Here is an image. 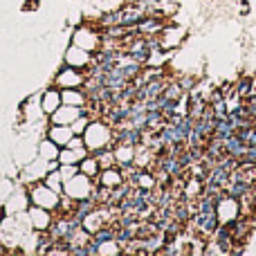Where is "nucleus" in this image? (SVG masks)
<instances>
[{"label":"nucleus","instance_id":"nucleus-1","mask_svg":"<svg viewBox=\"0 0 256 256\" xmlns=\"http://www.w3.org/2000/svg\"><path fill=\"white\" fill-rule=\"evenodd\" d=\"M191 222L196 225V232H198V236H202V238L214 236V232H216L218 225H220L218 212H196L194 218H191Z\"/></svg>","mask_w":256,"mask_h":256},{"label":"nucleus","instance_id":"nucleus-2","mask_svg":"<svg viewBox=\"0 0 256 256\" xmlns=\"http://www.w3.org/2000/svg\"><path fill=\"white\" fill-rule=\"evenodd\" d=\"M232 227V234H234V245H243L248 243L250 234H252V218L248 216V214H240V216H236L234 220L230 222Z\"/></svg>","mask_w":256,"mask_h":256},{"label":"nucleus","instance_id":"nucleus-3","mask_svg":"<svg viewBox=\"0 0 256 256\" xmlns=\"http://www.w3.org/2000/svg\"><path fill=\"white\" fill-rule=\"evenodd\" d=\"M214 238H216V243L214 245H218V252L220 254H232V248H234V234H232V227H230V222L227 225H218V230L214 232Z\"/></svg>","mask_w":256,"mask_h":256},{"label":"nucleus","instance_id":"nucleus-4","mask_svg":"<svg viewBox=\"0 0 256 256\" xmlns=\"http://www.w3.org/2000/svg\"><path fill=\"white\" fill-rule=\"evenodd\" d=\"M162 27H164L162 18L155 16V14H148V16H144L140 22H137L135 30L140 32L142 36H155V34H160V32H162Z\"/></svg>","mask_w":256,"mask_h":256},{"label":"nucleus","instance_id":"nucleus-5","mask_svg":"<svg viewBox=\"0 0 256 256\" xmlns=\"http://www.w3.org/2000/svg\"><path fill=\"white\" fill-rule=\"evenodd\" d=\"M227 191V200H234V202H240V200L245 198V196L252 191V184H248L245 180H238V182H230V184L225 186Z\"/></svg>","mask_w":256,"mask_h":256},{"label":"nucleus","instance_id":"nucleus-6","mask_svg":"<svg viewBox=\"0 0 256 256\" xmlns=\"http://www.w3.org/2000/svg\"><path fill=\"white\" fill-rule=\"evenodd\" d=\"M225 150H227V155H232V158H236V160H240L245 155V150H248V146L243 144V140H240L238 135H232V137H227L225 140Z\"/></svg>","mask_w":256,"mask_h":256},{"label":"nucleus","instance_id":"nucleus-7","mask_svg":"<svg viewBox=\"0 0 256 256\" xmlns=\"http://www.w3.org/2000/svg\"><path fill=\"white\" fill-rule=\"evenodd\" d=\"M234 90H236V94H238L240 99H245L248 94L256 92V79H252V76H243L238 84H234Z\"/></svg>","mask_w":256,"mask_h":256},{"label":"nucleus","instance_id":"nucleus-8","mask_svg":"<svg viewBox=\"0 0 256 256\" xmlns=\"http://www.w3.org/2000/svg\"><path fill=\"white\" fill-rule=\"evenodd\" d=\"M234 126L230 124V120H227V117H220V120H218V124H216V130H214V137H220L222 142L227 140V137H232L234 135Z\"/></svg>","mask_w":256,"mask_h":256},{"label":"nucleus","instance_id":"nucleus-9","mask_svg":"<svg viewBox=\"0 0 256 256\" xmlns=\"http://www.w3.org/2000/svg\"><path fill=\"white\" fill-rule=\"evenodd\" d=\"M164 97L166 99H176V102H180L182 97H184V88L180 86V81H168L166 88H164Z\"/></svg>","mask_w":256,"mask_h":256},{"label":"nucleus","instance_id":"nucleus-10","mask_svg":"<svg viewBox=\"0 0 256 256\" xmlns=\"http://www.w3.org/2000/svg\"><path fill=\"white\" fill-rule=\"evenodd\" d=\"M236 135L243 140L245 146H256V126H248V128H240L236 130Z\"/></svg>","mask_w":256,"mask_h":256},{"label":"nucleus","instance_id":"nucleus-11","mask_svg":"<svg viewBox=\"0 0 256 256\" xmlns=\"http://www.w3.org/2000/svg\"><path fill=\"white\" fill-rule=\"evenodd\" d=\"M92 238L97 240L99 245H104L106 240H115V227H102V230L94 232Z\"/></svg>","mask_w":256,"mask_h":256},{"label":"nucleus","instance_id":"nucleus-12","mask_svg":"<svg viewBox=\"0 0 256 256\" xmlns=\"http://www.w3.org/2000/svg\"><path fill=\"white\" fill-rule=\"evenodd\" d=\"M102 22L106 27L122 25V9H120V12H110V14H106V16H102Z\"/></svg>","mask_w":256,"mask_h":256},{"label":"nucleus","instance_id":"nucleus-13","mask_svg":"<svg viewBox=\"0 0 256 256\" xmlns=\"http://www.w3.org/2000/svg\"><path fill=\"white\" fill-rule=\"evenodd\" d=\"M180 86L184 88V92H191V90L196 88V79H194V76H184V79L180 81Z\"/></svg>","mask_w":256,"mask_h":256}]
</instances>
